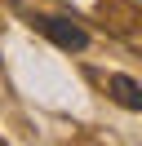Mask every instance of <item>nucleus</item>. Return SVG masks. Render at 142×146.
<instances>
[{"mask_svg": "<svg viewBox=\"0 0 142 146\" xmlns=\"http://www.w3.org/2000/svg\"><path fill=\"white\" fill-rule=\"evenodd\" d=\"M31 27L40 31L44 40H53L58 49H67V53H84V49H89V31L80 27V22H71V18H58V13H31Z\"/></svg>", "mask_w": 142, "mask_h": 146, "instance_id": "1", "label": "nucleus"}, {"mask_svg": "<svg viewBox=\"0 0 142 146\" xmlns=\"http://www.w3.org/2000/svg\"><path fill=\"white\" fill-rule=\"evenodd\" d=\"M107 98L115 102V106H124V111H142V84L133 80V75H107Z\"/></svg>", "mask_w": 142, "mask_h": 146, "instance_id": "2", "label": "nucleus"}]
</instances>
